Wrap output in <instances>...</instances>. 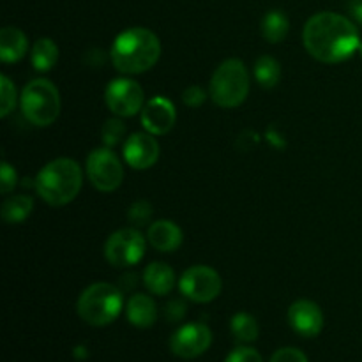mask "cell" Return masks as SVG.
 <instances>
[{"instance_id": "cell-1", "label": "cell", "mask_w": 362, "mask_h": 362, "mask_svg": "<svg viewBox=\"0 0 362 362\" xmlns=\"http://www.w3.org/2000/svg\"><path fill=\"white\" fill-rule=\"evenodd\" d=\"M304 46L313 59L338 64L359 49V30L349 18L338 13H318L304 25Z\"/></svg>"}, {"instance_id": "cell-2", "label": "cell", "mask_w": 362, "mask_h": 362, "mask_svg": "<svg viewBox=\"0 0 362 362\" xmlns=\"http://www.w3.org/2000/svg\"><path fill=\"white\" fill-rule=\"evenodd\" d=\"M110 55L117 71L124 74H140L158 64L161 42L148 28L133 27L117 35Z\"/></svg>"}, {"instance_id": "cell-3", "label": "cell", "mask_w": 362, "mask_h": 362, "mask_svg": "<svg viewBox=\"0 0 362 362\" xmlns=\"http://www.w3.org/2000/svg\"><path fill=\"white\" fill-rule=\"evenodd\" d=\"M83 184V172L69 158L53 159L35 177V191L52 207H62L78 197Z\"/></svg>"}, {"instance_id": "cell-4", "label": "cell", "mask_w": 362, "mask_h": 362, "mask_svg": "<svg viewBox=\"0 0 362 362\" xmlns=\"http://www.w3.org/2000/svg\"><path fill=\"white\" fill-rule=\"evenodd\" d=\"M122 308V290L110 283H94L78 299V315L94 327H105L115 322Z\"/></svg>"}, {"instance_id": "cell-5", "label": "cell", "mask_w": 362, "mask_h": 362, "mask_svg": "<svg viewBox=\"0 0 362 362\" xmlns=\"http://www.w3.org/2000/svg\"><path fill=\"white\" fill-rule=\"evenodd\" d=\"M250 94V73L243 60L228 59L219 64L211 80V98L221 108H237Z\"/></svg>"}, {"instance_id": "cell-6", "label": "cell", "mask_w": 362, "mask_h": 362, "mask_svg": "<svg viewBox=\"0 0 362 362\" xmlns=\"http://www.w3.org/2000/svg\"><path fill=\"white\" fill-rule=\"evenodd\" d=\"M21 112L34 126H52L60 113L59 88L45 78L30 81L21 92Z\"/></svg>"}, {"instance_id": "cell-7", "label": "cell", "mask_w": 362, "mask_h": 362, "mask_svg": "<svg viewBox=\"0 0 362 362\" xmlns=\"http://www.w3.org/2000/svg\"><path fill=\"white\" fill-rule=\"evenodd\" d=\"M87 177L92 186L103 193H112L122 184L124 168L115 152L106 148H95L87 158Z\"/></svg>"}, {"instance_id": "cell-8", "label": "cell", "mask_w": 362, "mask_h": 362, "mask_svg": "<svg viewBox=\"0 0 362 362\" xmlns=\"http://www.w3.org/2000/svg\"><path fill=\"white\" fill-rule=\"evenodd\" d=\"M145 255V237L136 228H122L108 237L105 257L113 267L136 265Z\"/></svg>"}, {"instance_id": "cell-9", "label": "cell", "mask_w": 362, "mask_h": 362, "mask_svg": "<svg viewBox=\"0 0 362 362\" xmlns=\"http://www.w3.org/2000/svg\"><path fill=\"white\" fill-rule=\"evenodd\" d=\"M179 288L193 303H211L221 293L223 281L214 269L207 265H193L179 279Z\"/></svg>"}, {"instance_id": "cell-10", "label": "cell", "mask_w": 362, "mask_h": 362, "mask_svg": "<svg viewBox=\"0 0 362 362\" xmlns=\"http://www.w3.org/2000/svg\"><path fill=\"white\" fill-rule=\"evenodd\" d=\"M106 105L112 113L119 117H133L144 110V88L138 81L129 78H119L113 80L106 87Z\"/></svg>"}, {"instance_id": "cell-11", "label": "cell", "mask_w": 362, "mask_h": 362, "mask_svg": "<svg viewBox=\"0 0 362 362\" xmlns=\"http://www.w3.org/2000/svg\"><path fill=\"white\" fill-rule=\"evenodd\" d=\"M212 343V332L205 324H187L173 332L170 338V349L177 357L194 359L209 350Z\"/></svg>"}, {"instance_id": "cell-12", "label": "cell", "mask_w": 362, "mask_h": 362, "mask_svg": "<svg viewBox=\"0 0 362 362\" xmlns=\"http://www.w3.org/2000/svg\"><path fill=\"white\" fill-rule=\"evenodd\" d=\"M124 159L134 170H147L159 159V144L151 133H133L124 144Z\"/></svg>"}, {"instance_id": "cell-13", "label": "cell", "mask_w": 362, "mask_h": 362, "mask_svg": "<svg viewBox=\"0 0 362 362\" xmlns=\"http://www.w3.org/2000/svg\"><path fill=\"white\" fill-rule=\"evenodd\" d=\"M288 322L293 331L303 338H315L324 329V313L317 303L300 299L290 306Z\"/></svg>"}, {"instance_id": "cell-14", "label": "cell", "mask_w": 362, "mask_h": 362, "mask_svg": "<svg viewBox=\"0 0 362 362\" xmlns=\"http://www.w3.org/2000/svg\"><path fill=\"white\" fill-rule=\"evenodd\" d=\"M177 120L175 106L172 101L166 98L156 95L151 101L145 103L144 110H141V124H144L145 131L154 136H161L166 134L173 127Z\"/></svg>"}, {"instance_id": "cell-15", "label": "cell", "mask_w": 362, "mask_h": 362, "mask_svg": "<svg viewBox=\"0 0 362 362\" xmlns=\"http://www.w3.org/2000/svg\"><path fill=\"white\" fill-rule=\"evenodd\" d=\"M182 239V230L168 219H159L148 226L147 240L154 250L161 251V253H172V251L179 250Z\"/></svg>"}, {"instance_id": "cell-16", "label": "cell", "mask_w": 362, "mask_h": 362, "mask_svg": "<svg viewBox=\"0 0 362 362\" xmlns=\"http://www.w3.org/2000/svg\"><path fill=\"white\" fill-rule=\"evenodd\" d=\"M126 317L134 327L148 329L156 324L158 318V306L154 299L145 293H134L129 297L126 306Z\"/></svg>"}, {"instance_id": "cell-17", "label": "cell", "mask_w": 362, "mask_h": 362, "mask_svg": "<svg viewBox=\"0 0 362 362\" xmlns=\"http://www.w3.org/2000/svg\"><path fill=\"white\" fill-rule=\"evenodd\" d=\"M28 39L20 28L4 27L0 30V59L7 64L18 62L27 55Z\"/></svg>"}, {"instance_id": "cell-18", "label": "cell", "mask_w": 362, "mask_h": 362, "mask_svg": "<svg viewBox=\"0 0 362 362\" xmlns=\"http://www.w3.org/2000/svg\"><path fill=\"white\" fill-rule=\"evenodd\" d=\"M144 283L151 293L166 296L172 292L173 285H175V272L170 269V265L163 264V262H154V264L147 265V269L144 271Z\"/></svg>"}, {"instance_id": "cell-19", "label": "cell", "mask_w": 362, "mask_h": 362, "mask_svg": "<svg viewBox=\"0 0 362 362\" xmlns=\"http://www.w3.org/2000/svg\"><path fill=\"white\" fill-rule=\"evenodd\" d=\"M30 60L37 71H49L59 60V46L49 37L37 39L32 46Z\"/></svg>"}, {"instance_id": "cell-20", "label": "cell", "mask_w": 362, "mask_h": 362, "mask_svg": "<svg viewBox=\"0 0 362 362\" xmlns=\"http://www.w3.org/2000/svg\"><path fill=\"white\" fill-rule=\"evenodd\" d=\"M34 209V200L27 194H14L2 204V219L6 223H21L30 216Z\"/></svg>"}, {"instance_id": "cell-21", "label": "cell", "mask_w": 362, "mask_h": 362, "mask_svg": "<svg viewBox=\"0 0 362 362\" xmlns=\"http://www.w3.org/2000/svg\"><path fill=\"white\" fill-rule=\"evenodd\" d=\"M288 30L290 21L281 11H269L262 20V34L269 42H281L288 35Z\"/></svg>"}, {"instance_id": "cell-22", "label": "cell", "mask_w": 362, "mask_h": 362, "mask_svg": "<svg viewBox=\"0 0 362 362\" xmlns=\"http://www.w3.org/2000/svg\"><path fill=\"white\" fill-rule=\"evenodd\" d=\"M255 76L264 88H272L281 78V66L271 55H262L255 64Z\"/></svg>"}, {"instance_id": "cell-23", "label": "cell", "mask_w": 362, "mask_h": 362, "mask_svg": "<svg viewBox=\"0 0 362 362\" xmlns=\"http://www.w3.org/2000/svg\"><path fill=\"white\" fill-rule=\"evenodd\" d=\"M230 329H232V334L235 336V339L243 343H251L258 338V324L250 313H237L232 318Z\"/></svg>"}, {"instance_id": "cell-24", "label": "cell", "mask_w": 362, "mask_h": 362, "mask_svg": "<svg viewBox=\"0 0 362 362\" xmlns=\"http://www.w3.org/2000/svg\"><path fill=\"white\" fill-rule=\"evenodd\" d=\"M0 94H2V98H0V103H2L0 115L7 117L16 106V87L6 74L0 76Z\"/></svg>"}, {"instance_id": "cell-25", "label": "cell", "mask_w": 362, "mask_h": 362, "mask_svg": "<svg viewBox=\"0 0 362 362\" xmlns=\"http://www.w3.org/2000/svg\"><path fill=\"white\" fill-rule=\"evenodd\" d=\"M124 134H126V126L119 119L106 120L105 126L101 127V136L106 147H113V145L119 144L124 138Z\"/></svg>"}, {"instance_id": "cell-26", "label": "cell", "mask_w": 362, "mask_h": 362, "mask_svg": "<svg viewBox=\"0 0 362 362\" xmlns=\"http://www.w3.org/2000/svg\"><path fill=\"white\" fill-rule=\"evenodd\" d=\"M127 218H129V221L136 226L147 225L152 218L151 202L147 200L134 202V204L129 207V211H127Z\"/></svg>"}, {"instance_id": "cell-27", "label": "cell", "mask_w": 362, "mask_h": 362, "mask_svg": "<svg viewBox=\"0 0 362 362\" xmlns=\"http://www.w3.org/2000/svg\"><path fill=\"white\" fill-rule=\"evenodd\" d=\"M18 182L16 170L7 161H2V172H0V191L2 194H9Z\"/></svg>"}, {"instance_id": "cell-28", "label": "cell", "mask_w": 362, "mask_h": 362, "mask_svg": "<svg viewBox=\"0 0 362 362\" xmlns=\"http://www.w3.org/2000/svg\"><path fill=\"white\" fill-rule=\"evenodd\" d=\"M225 362H264L262 361V356L255 349H250V346H240V349H235L228 357H226Z\"/></svg>"}, {"instance_id": "cell-29", "label": "cell", "mask_w": 362, "mask_h": 362, "mask_svg": "<svg viewBox=\"0 0 362 362\" xmlns=\"http://www.w3.org/2000/svg\"><path fill=\"white\" fill-rule=\"evenodd\" d=\"M205 98H207L205 90L202 87H197V85H191V87H187L186 90L182 92V101L186 103L189 108H198V106L204 105Z\"/></svg>"}, {"instance_id": "cell-30", "label": "cell", "mask_w": 362, "mask_h": 362, "mask_svg": "<svg viewBox=\"0 0 362 362\" xmlns=\"http://www.w3.org/2000/svg\"><path fill=\"white\" fill-rule=\"evenodd\" d=\"M271 362H310V361H308V357L304 356V352L288 346V349L278 350V352L272 356Z\"/></svg>"}, {"instance_id": "cell-31", "label": "cell", "mask_w": 362, "mask_h": 362, "mask_svg": "<svg viewBox=\"0 0 362 362\" xmlns=\"http://www.w3.org/2000/svg\"><path fill=\"white\" fill-rule=\"evenodd\" d=\"M186 311H187L186 303H182L180 299H173L165 306V318L168 322H179L182 320Z\"/></svg>"}, {"instance_id": "cell-32", "label": "cell", "mask_w": 362, "mask_h": 362, "mask_svg": "<svg viewBox=\"0 0 362 362\" xmlns=\"http://www.w3.org/2000/svg\"><path fill=\"white\" fill-rule=\"evenodd\" d=\"M352 14L357 20V23L362 25V2H357L356 6H352Z\"/></svg>"}, {"instance_id": "cell-33", "label": "cell", "mask_w": 362, "mask_h": 362, "mask_svg": "<svg viewBox=\"0 0 362 362\" xmlns=\"http://www.w3.org/2000/svg\"><path fill=\"white\" fill-rule=\"evenodd\" d=\"M74 354H76L78 359H87V349H85V346H78V349L74 350Z\"/></svg>"}, {"instance_id": "cell-34", "label": "cell", "mask_w": 362, "mask_h": 362, "mask_svg": "<svg viewBox=\"0 0 362 362\" xmlns=\"http://www.w3.org/2000/svg\"><path fill=\"white\" fill-rule=\"evenodd\" d=\"M359 52H361V57H362V41H361V46H359Z\"/></svg>"}, {"instance_id": "cell-35", "label": "cell", "mask_w": 362, "mask_h": 362, "mask_svg": "<svg viewBox=\"0 0 362 362\" xmlns=\"http://www.w3.org/2000/svg\"><path fill=\"white\" fill-rule=\"evenodd\" d=\"M359 2H362V0H359Z\"/></svg>"}]
</instances>
